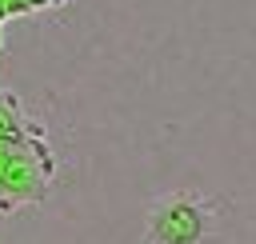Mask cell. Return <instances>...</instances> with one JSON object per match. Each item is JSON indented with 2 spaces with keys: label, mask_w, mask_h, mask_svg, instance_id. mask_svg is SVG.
I'll list each match as a JSON object with an SVG mask.
<instances>
[{
  "label": "cell",
  "mask_w": 256,
  "mask_h": 244,
  "mask_svg": "<svg viewBox=\"0 0 256 244\" xmlns=\"http://www.w3.org/2000/svg\"><path fill=\"white\" fill-rule=\"evenodd\" d=\"M220 208L200 192H168L148 208L144 244H220Z\"/></svg>",
  "instance_id": "obj_1"
},
{
  "label": "cell",
  "mask_w": 256,
  "mask_h": 244,
  "mask_svg": "<svg viewBox=\"0 0 256 244\" xmlns=\"http://www.w3.org/2000/svg\"><path fill=\"white\" fill-rule=\"evenodd\" d=\"M56 180V152L48 144V132L20 144L8 160V172L0 180V216H12L24 204H44L48 188Z\"/></svg>",
  "instance_id": "obj_2"
},
{
  "label": "cell",
  "mask_w": 256,
  "mask_h": 244,
  "mask_svg": "<svg viewBox=\"0 0 256 244\" xmlns=\"http://www.w3.org/2000/svg\"><path fill=\"white\" fill-rule=\"evenodd\" d=\"M36 136H44V128L24 112V100L0 84V144H28Z\"/></svg>",
  "instance_id": "obj_3"
},
{
  "label": "cell",
  "mask_w": 256,
  "mask_h": 244,
  "mask_svg": "<svg viewBox=\"0 0 256 244\" xmlns=\"http://www.w3.org/2000/svg\"><path fill=\"white\" fill-rule=\"evenodd\" d=\"M8 4V16H28V12H40V8H60L68 0H4Z\"/></svg>",
  "instance_id": "obj_4"
},
{
  "label": "cell",
  "mask_w": 256,
  "mask_h": 244,
  "mask_svg": "<svg viewBox=\"0 0 256 244\" xmlns=\"http://www.w3.org/2000/svg\"><path fill=\"white\" fill-rule=\"evenodd\" d=\"M20 144H0V180H4V172H8V160H12V152H16Z\"/></svg>",
  "instance_id": "obj_5"
},
{
  "label": "cell",
  "mask_w": 256,
  "mask_h": 244,
  "mask_svg": "<svg viewBox=\"0 0 256 244\" xmlns=\"http://www.w3.org/2000/svg\"><path fill=\"white\" fill-rule=\"evenodd\" d=\"M0 52H4V28H0Z\"/></svg>",
  "instance_id": "obj_6"
}]
</instances>
